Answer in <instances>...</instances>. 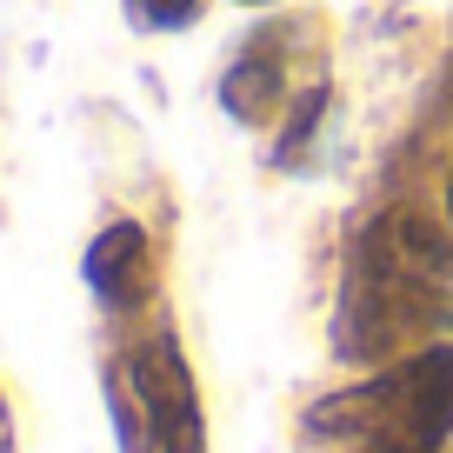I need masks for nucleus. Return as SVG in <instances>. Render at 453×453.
I'll return each instance as SVG.
<instances>
[{"instance_id":"obj_2","label":"nucleus","mask_w":453,"mask_h":453,"mask_svg":"<svg viewBox=\"0 0 453 453\" xmlns=\"http://www.w3.org/2000/svg\"><path fill=\"white\" fill-rule=\"evenodd\" d=\"M313 434L354 453H440L453 440V347H420L373 380L320 400Z\"/></svg>"},{"instance_id":"obj_4","label":"nucleus","mask_w":453,"mask_h":453,"mask_svg":"<svg viewBox=\"0 0 453 453\" xmlns=\"http://www.w3.org/2000/svg\"><path fill=\"white\" fill-rule=\"evenodd\" d=\"M87 280L107 307H141L147 287H154V254H147V234L134 220H113L94 247H87Z\"/></svg>"},{"instance_id":"obj_7","label":"nucleus","mask_w":453,"mask_h":453,"mask_svg":"<svg viewBox=\"0 0 453 453\" xmlns=\"http://www.w3.org/2000/svg\"><path fill=\"white\" fill-rule=\"evenodd\" d=\"M447 213H453V173H447Z\"/></svg>"},{"instance_id":"obj_3","label":"nucleus","mask_w":453,"mask_h":453,"mask_svg":"<svg viewBox=\"0 0 453 453\" xmlns=\"http://www.w3.org/2000/svg\"><path fill=\"white\" fill-rule=\"evenodd\" d=\"M127 380H134V400H141L147 434L160 440V453H207L200 387H194V367L180 360V340L173 334L141 340L134 360H127Z\"/></svg>"},{"instance_id":"obj_1","label":"nucleus","mask_w":453,"mask_h":453,"mask_svg":"<svg viewBox=\"0 0 453 453\" xmlns=\"http://www.w3.org/2000/svg\"><path fill=\"white\" fill-rule=\"evenodd\" d=\"M447 287V247L434 241V226L394 213L360 241L354 267H347V294H340V354L347 360H373L394 354L407 334H420V320L440 307Z\"/></svg>"},{"instance_id":"obj_5","label":"nucleus","mask_w":453,"mask_h":453,"mask_svg":"<svg viewBox=\"0 0 453 453\" xmlns=\"http://www.w3.org/2000/svg\"><path fill=\"white\" fill-rule=\"evenodd\" d=\"M220 94H226V107L241 113V120H260V113H273V100H280V60H273V54H267V60L247 54L241 67L226 73Z\"/></svg>"},{"instance_id":"obj_6","label":"nucleus","mask_w":453,"mask_h":453,"mask_svg":"<svg viewBox=\"0 0 453 453\" xmlns=\"http://www.w3.org/2000/svg\"><path fill=\"white\" fill-rule=\"evenodd\" d=\"M141 27H187L200 14V0H127Z\"/></svg>"}]
</instances>
